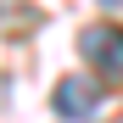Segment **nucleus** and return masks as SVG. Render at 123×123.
Wrapping results in <instances>:
<instances>
[{"label":"nucleus","mask_w":123,"mask_h":123,"mask_svg":"<svg viewBox=\"0 0 123 123\" xmlns=\"http://www.w3.org/2000/svg\"><path fill=\"white\" fill-rule=\"evenodd\" d=\"M50 106H56L62 117H95V106H101V84L84 78V73H73V78H62V84H56Z\"/></svg>","instance_id":"nucleus-2"},{"label":"nucleus","mask_w":123,"mask_h":123,"mask_svg":"<svg viewBox=\"0 0 123 123\" xmlns=\"http://www.w3.org/2000/svg\"><path fill=\"white\" fill-rule=\"evenodd\" d=\"M101 6H123V0H101Z\"/></svg>","instance_id":"nucleus-3"},{"label":"nucleus","mask_w":123,"mask_h":123,"mask_svg":"<svg viewBox=\"0 0 123 123\" xmlns=\"http://www.w3.org/2000/svg\"><path fill=\"white\" fill-rule=\"evenodd\" d=\"M78 50L95 73H112L123 78V28H84L78 34Z\"/></svg>","instance_id":"nucleus-1"}]
</instances>
